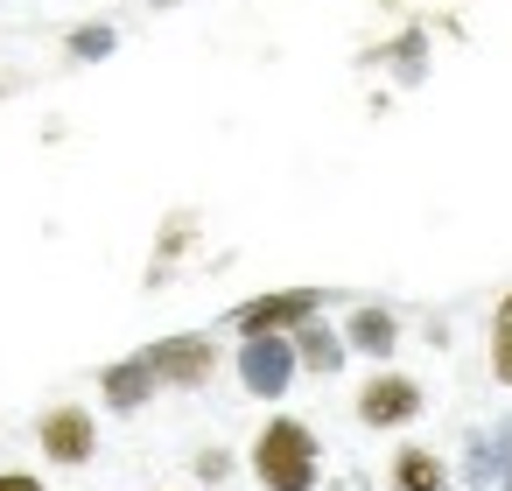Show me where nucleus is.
I'll return each instance as SVG.
<instances>
[{
	"label": "nucleus",
	"mask_w": 512,
	"mask_h": 491,
	"mask_svg": "<svg viewBox=\"0 0 512 491\" xmlns=\"http://www.w3.org/2000/svg\"><path fill=\"white\" fill-rule=\"evenodd\" d=\"M0 491H43L36 477H22V470H8V477H0Z\"/></svg>",
	"instance_id": "11"
},
{
	"label": "nucleus",
	"mask_w": 512,
	"mask_h": 491,
	"mask_svg": "<svg viewBox=\"0 0 512 491\" xmlns=\"http://www.w3.org/2000/svg\"><path fill=\"white\" fill-rule=\"evenodd\" d=\"M302 316H316V295H309V288H288V295H260V302L232 309V323H239L246 337H260V330H288V323H302Z\"/></svg>",
	"instance_id": "5"
},
{
	"label": "nucleus",
	"mask_w": 512,
	"mask_h": 491,
	"mask_svg": "<svg viewBox=\"0 0 512 491\" xmlns=\"http://www.w3.org/2000/svg\"><path fill=\"white\" fill-rule=\"evenodd\" d=\"M239 372H246V386H253V393H281V386L295 379V344H288L281 330H260V337H246Z\"/></svg>",
	"instance_id": "2"
},
{
	"label": "nucleus",
	"mask_w": 512,
	"mask_h": 491,
	"mask_svg": "<svg viewBox=\"0 0 512 491\" xmlns=\"http://www.w3.org/2000/svg\"><path fill=\"white\" fill-rule=\"evenodd\" d=\"M253 470L267 491H309L316 484V435L302 421H267L253 442Z\"/></svg>",
	"instance_id": "1"
},
{
	"label": "nucleus",
	"mask_w": 512,
	"mask_h": 491,
	"mask_svg": "<svg viewBox=\"0 0 512 491\" xmlns=\"http://www.w3.org/2000/svg\"><path fill=\"white\" fill-rule=\"evenodd\" d=\"M337 358H344V344H337V337H323V323H316V330L302 337V365H337Z\"/></svg>",
	"instance_id": "10"
},
{
	"label": "nucleus",
	"mask_w": 512,
	"mask_h": 491,
	"mask_svg": "<svg viewBox=\"0 0 512 491\" xmlns=\"http://www.w3.org/2000/svg\"><path fill=\"white\" fill-rule=\"evenodd\" d=\"M393 491H442L435 449H400V456H393Z\"/></svg>",
	"instance_id": "7"
},
{
	"label": "nucleus",
	"mask_w": 512,
	"mask_h": 491,
	"mask_svg": "<svg viewBox=\"0 0 512 491\" xmlns=\"http://www.w3.org/2000/svg\"><path fill=\"white\" fill-rule=\"evenodd\" d=\"M414 414H421V386H414V379H400V372L365 379V393H358V421H372V428H400V421H414Z\"/></svg>",
	"instance_id": "4"
},
{
	"label": "nucleus",
	"mask_w": 512,
	"mask_h": 491,
	"mask_svg": "<svg viewBox=\"0 0 512 491\" xmlns=\"http://www.w3.org/2000/svg\"><path fill=\"white\" fill-rule=\"evenodd\" d=\"M141 365H148L155 379H169V386H197V379H211L218 351H211V337H169V344H155Z\"/></svg>",
	"instance_id": "3"
},
{
	"label": "nucleus",
	"mask_w": 512,
	"mask_h": 491,
	"mask_svg": "<svg viewBox=\"0 0 512 491\" xmlns=\"http://www.w3.org/2000/svg\"><path fill=\"white\" fill-rule=\"evenodd\" d=\"M491 372L512 386V295H505L498 316H491Z\"/></svg>",
	"instance_id": "8"
},
{
	"label": "nucleus",
	"mask_w": 512,
	"mask_h": 491,
	"mask_svg": "<svg viewBox=\"0 0 512 491\" xmlns=\"http://www.w3.org/2000/svg\"><path fill=\"white\" fill-rule=\"evenodd\" d=\"M43 449H50L57 463H85V456L99 449L92 414H85V407H50V414H43Z\"/></svg>",
	"instance_id": "6"
},
{
	"label": "nucleus",
	"mask_w": 512,
	"mask_h": 491,
	"mask_svg": "<svg viewBox=\"0 0 512 491\" xmlns=\"http://www.w3.org/2000/svg\"><path fill=\"white\" fill-rule=\"evenodd\" d=\"M351 344L386 351V344H393V316H386V309H358V316H351Z\"/></svg>",
	"instance_id": "9"
}]
</instances>
